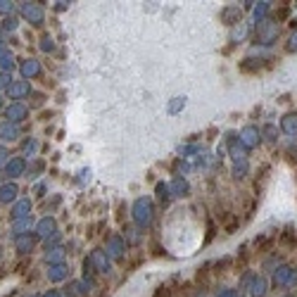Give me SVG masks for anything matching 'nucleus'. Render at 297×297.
<instances>
[{
    "mask_svg": "<svg viewBox=\"0 0 297 297\" xmlns=\"http://www.w3.org/2000/svg\"><path fill=\"white\" fill-rule=\"evenodd\" d=\"M0 138H3V141H17V138H19V129H17L12 121H8V124L0 126Z\"/></svg>",
    "mask_w": 297,
    "mask_h": 297,
    "instance_id": "9b49d317",
    "label": "nucleus"
},
{
    "mask_svg": "<svg viewBox=\"0 0 297 297\" xmlns=\"http://www.w3.org/2000/svg\"><path fill=\"white\" fill-rule=\"evenodd\" d=\"M31 209V200H22V202H17L15 207H12V219H24L26 217V211Z\"/></svg>",
    "mask_w": 297,
    "mask_h": 297,
    "instance_id": "a211bd4d",
    "label": "nucleus"
},
{
    "mask_svg": "<svg viewBox=\"0 0 297 297\" xmlns=\"http://www.w3.org/2000/svg\"><path fill=\"white\" fill-rule=\"evenodd\" d=\"M269 290V278L266 276H254L250 283V297H264Z\"/></svg>",
    "mask_w": 297,
    "mask_h": 297,
    "instance_id": "6e6552de",
    "label": "nucleus"
},
{
    "mask_svg": "<svg viewBox=\"0 0 297 297\" xmlns=\"http://www.w3.org/2000/svg\"><path fill=\"white\" fill-rule=\"evenodd\" d=\"M3 29H8V31H15V29H17V19H15V17H8V19H5V24H3Z\"/></svg>",
    "mask_w": 297,
    "mask_h": 297,
    "instance_id": "2f4dec72",
    "label": "nucleus"
},
{
    "mask_svg": "<svg viewBox=\"0 0 297 297\" xmlns=\"http://www.w3.org/2000/svg\"><path fill=\"white\" fill-rule=\"evenodd\" d=\"M22 172H24V162H22V159H12V162L8 164V169H5V174H8V176H19Z\"/></svg>",
    "mask_w": 297,
    "mask_h": 297,
    "instance_id": "412c9836",
    "label": "nucleus"
},
{
    "mask_svg": "<svg viewBox=\"0 0 297 297\" xmlns=\"http://www.w3.org/2000/svg\"><path fill=\"white\" fill-rule=\"evenodd\" d=\"M53 228H55V221L48 217V219H43V221L38 224V235H48L50 231H53Z\"/></svg>",
    "mask_w": 297,
    "mask_h": 297,
    "instance_id": "bb28decb",
    "label": "nucleus"
},
{
    "mask_svg": "<svg viewBox=\"0 0 297 297\" xmlns=\"http://www.w3.org/2000/svg\"><path fill=\"white\" fill-rule=\"evenodd\" d=\"M43 297H62V295H60L57 290H50V292H48V295H43Z\"/></svg>",
    "mask_w": 297,
    "mask_h": 297,
    "instance_id": "58836bf2",
    "label": "nucleus"
},
{
    "mask_svg": "<svg viewBox=\"0 0 297 297\" xmlns=\"http://www.w3.org/2000/svg\"><path fill=\"white\" fill-rule=\"evenodd\" d=\"M133 221L141 228L152 224V202H150L148 197H138L136 200V204H133Z\"/></svg>",
    "mask_w": 297,
    "mask_h": 297,
    "instance_id": "f03ea898",
    "label": "nucleus"
},
{
    "mask_svg": "<svg viewBox=\"0 0 297 297\" xmlns=\"http://www.w3.org/2000/svg\"><path fill=\"white\" fill-rule=\"evenodd\" d=\"M88 259L93 262V266H98V271H100V274H110V271H112L110 257H107V252H105V250H95Z\"/></svg>",
    "mask_w": 297,
    "mask_h": 297,
    "instance_id": "39448f33",
    "label": "nucleus"
},
{
    "mask_svg": "<svg viewBox=\"0 0 297 297\" xmlns=\"http://www.w3.org/2000/svg\"><path fill=\"white\" fill-rule=\"evenodd\" d=\"M217 297H238V290H233V288H226V290H221L219 295Z\"/></svg>",
    "mask_w": 297,
    "mask_h": 297,
    "instance_id": "72a5a7b5",
    "label": "nucleus"
},
{
    "mask_svg": "<svg viewBox=\"0 0 297 297\" xmlns=\"http://www.w3.org/2000/svg\"><path fill=\"white\" fill-rule=\"evenodd\" d=\"M15 67V60H12V55H0V71H8Z\"/></svg>",
    "mask_w": 297,
    "mask_h": 297,
    "instance_id": "c85d7f7f",
    "label": "nucleus"
},
{
    "mask_svg": "<svg viewBox=\"0 0 297 297\" xmlns=\"http://www.w3.org/2000/svg\"><path fill=\"white\" fill-rule=\"evenodd\" d=\"M0 107H3V95H0Z\"/></svg>",
    "mask_w": 297,
    "mask_h": 297,
    "instance_id": "79ce46f5",
    "label": "nucleus"
},
{
    "mask_svg": "<svg viewBox=\"0 0 297 297\" xmlns=\"http://www.w3.org/2000/svg\"><path fill=\"white\" fill-rule=\"evenodd\" d=\"M288 53H297V31L292 33L288 40Z\"/></svg>",
    "mask_w": 297,
    "mask_h": 297,
    "instance_id": "473e14b6",
    "label": "nucleus"
},
{
    "mask_svg": "<svg viewBox=\"0 0 297 297\" xmlns=\"http://www.w3.org/2000/svg\"><path fill=\"white\" fill-rule=\"evenodd\" d=\"M278 33H281V24L274 22V19H264L257 26V43L264 48L274 46L276 40H278Z\"/></svg>",
    "mask_w": 297,
    "mask_h": 297,
    "instance_id": "f257e3e1",
    "label": "nucleus"
},
{
    "mask_svg": "<svg viewBox=\"0 0 297 297\" xmlns=\"http://www.w3.org/2000/svg\"><path fill=\"white\" fill-rule=\"evenodd\" d=\"M188 193V183L186 181H174V186H172V195L181 197V195H186Z\"/></svg>",
    "mask_w": 297,
    "mask_h": 297,
    "instance_id": "a878e982",
    "label": "nucleus"
},
{
    "mask_svg": "<svg viewBox=\"0 0 297 297\" xmlns=\"http://www.w3.org/2000/svg\"><path fill=\"white\" fill-rule=\"evenodd\" d=\"M247 33H250V24L240 22V26H235V31H233V36H231V40H233V43H238V40H242Z\"/></svg>",
    "mask_w": 297,
    "mask_h": 297,
    "instance_id": "6ab92c4d",
    "label": "nucleus"
},
{
    "mask_svg": "<svg viewBox=\"0 0 297 297\" xmlns=\"http://www.w3.org/2000/svg\"><path fill=\"white\" fill-rule=\"evenodd\" d=\"M17 250L22 252V254L31 252L33 250V240H31V238H17Z\"/></svg>",
    "mask_w": 297,
    "mask_h": 297,
    "instance_id": "b1692460",
    "label": "nucleus"
},
{
    "mask_svg": "<svg viewBox=\"0 0 297 297\" xmlns=\"http://www.w3.org/2000/svg\"><path fill=\"white\" fill-rule=\"evenodd\" d=\"M221 19H224L228 26H235V24H240V22H235V19H240V8H235V5L226 8L224 12H221Z\"/></svg>",
    "mask_w": 297,
    "mask_h": 297,
    "instance_id": "f8f14e48",
    "label": "nucleus"
},
{
    "mask_svg": "<svg viewBox=\"0 0 297 297\" xmlns=\"http://www.w3.org/2000/svg\"><path fill=\"white\" fill-rule=\"evenodd\" d=\"M259 143H262V131H259L257 126H245L240 131V145L247 150V152L257 148Z\"/></svg>",
    "mask_w": 297,
    "mask_h": 297,
    "instance_id": "7ed1b4c3",
    "label": "nucleus"
},
{
    "mask_svg": "<svg viewBox=\"0 0 297 297\" xmlns=\"http://www.w3.org/2000/svg\"><path fill=\"white\" fill-rule=\"evenodd\" d=\"M107 252H110V257L121 259V257H124V252H126L124 240H121L119 235H112L110 240H107Z\"/></svg>",
    "mask_w": 297,
    "mask_h": 297,
    "instance_id": "1a4fd4ad",
    "label": "nucleus"
},
{
    "mask_svg": "<svg viewBox=\"0 0 297 297\" xmlns=\"http://www.w3.org/2000/svg\"><path fill=\"white\" fill-rule=\"evenodd\" d=\"M269 10H271V3H259L257 8H254V17H257L259 22H264L266 15H269Z\"/></svg>",
    "mask_w": 297,
    "mask_h": 297,
    "instance_id": "393cba45",
    "label": "nucleus"
},
{
    "mask_svg": "<svg viewBox=\"0 0 297 297\" xmlns=\"http://www.w3.org/2000/svg\"><path fill=\"white\" fill-rule=\"evenodd\" d=\"M91 283H86V281H76V283H71V290H74V295H78V297H86L88 292H91Z\"/></svg>",
    "mask_w": 297,
    "mask_h": 297,
    "instance_id": "4be33fe9",
    "label": "nucleus"
},
{
    "mask_svg": "<svg viewBox=\"0 0 297 297\" xmlns=\"http://www.w3.org/2000/svg\"><path fill=\"white\" fill-rule=\"evenodd\" d=\"M22 12H24V17H26L29 22H33V26H40V24H43V10H40L38 5L24 3V5H22Z\"/></svg>",
    "mask_w": 297,
    "mask_h": 297,
    "instance_id": "423d86ee",
    "label": "nucleus"
},
{
    "mask_svg": "<svg viewBox=\"0 0 297 297\" xmlns=\"http://www.w3.org/2000/svg\"><path fill=\"white\" fill-rule=\"evenodd\" d=\"M62 257H64V250L62 247H55V250H48V254H46V259L50 262V264L55 266V264H64L62 262Z\"/></svg>",
    "mask_w": 297,
    "mask_h": 297,
    "instance_id": "aec40b11",
    "label": "nucleus"
},
{
    "mask_svg": "<svg viewBox=\"0 0 297 297\" xmlns=\"http://www.w3.org/2000/svg\"><path fill=\"white\" fill-rule=\"evenodd\" d=\"M0 53H5V46H3V40H0Z\"/></svg>",
    "mask_w": 297,
    "mask_h": 297,
    "instance_id": "a19ab883",
    "label": "nucleus"
},
{
    "mask_svg": "<svg viewBox=\"0 0 297 297\" xmlns=\"http://www.w3.org/2000/svg\"><path fill=\"white\" fill-rule=\"evenodd\" d=\"M5 157H8V152H5V150L0 148V164H3V162H5Z\"/></svg>",
    "mask_w": 297,
    "mask_h": 297,
    "instance_id": "ea45409f",
    "label": "nucleus"
},
{
    "mask_svg": "<svg viewBox=\"0 0 297 297\" xmlns=\"http://www.w3.org/2000/svg\"><path fill=\"white\" fill-rule=\"evenodd\" d=\"M281 131L290 138H297V112H288L281 119Z\"/></svg>",
    "mask_w": 297,
    "mask_h": 297,
    "instance_id": "0eeeda50",
    "label": "nucleus"
},
{
    "mask_svg": "<svg viewBox=\"0 0 297 297\" xmlns=\"http://www.w3.org/2000/svg\"><path fill=\"white\" fill-rule=\"evenodd\" d=\"M40 48H43L46 53H50V50H55V40L50 38V36H43V40H40Z\"/></svg>",
    "mask_w": 297,
    "mask_h": 297,
    "instance_id": "7c9ffc66",
    "label": "nucleus"
},
{
    "mask_svg": "<svg viewBox=\"0 0 297 297\" xmlns=\"http://www.w3.org/2000/svg\"><path fill=\"white\" fill-rule=\"evenodd\" d=\"M295 266L283 264L278 269H274V283L278 288H292V278H295Z\"/></svg>",
    "mask_w": 297,
    "mask_h": 297,
    "instance_id": "20e7f679",
    "label": "nucleus"
},
{
    "mask_svg": "<svg viewBox=\"0 0 297 297\" xmlns=\"http://www.w3.org/2000/svg\"><path fill=\"white\" fill-rule=\"evenodd\" d=\"M8 119L10 121H15V124L17 121H24V119H26V107L19 105V102H15V105L8 110Z\"/></svg>",
    "mask_w": 297,
    "mask_h": 297,
    "instance_id": "ddd939ff",
    "label": "nucleus"
},
{
    "mask_svg": "<svg viewBox=\"0 0 297 297\" xmlns=\"http://www.w3.org/2000/svg\"><path fill=\"white\" fill-rule=\"evenodd\" d=\"M262 133L266 136V141H271V143H274V141H276V136H278L276 126H271V124H266V126H264V131H262Z\"/></svg>",
    "mask_w": 297,
    "mask_h": 297,
    "instance_id": "c756f323",
    "label": "nucleus"
},
{
    "mask_svg": "<svg viewBox=\"0 0 297 297\" xmlns=\"http://www.w3.org/2000/svg\"><path fill=\"white\" fill-rule=\"evenodd\" d=\"M22 74L26 78L29 76H38L40 74V64H38V60H24V64H22Z\"/></svg>",
    "mask_w": 297,
    "mask_h": 297,
    "instance_id": "f3484780",
    "label": "nucleus"
},
{
    "mask_svg": "<svg viewBox=\"0 0 297 297\" xmlns=\"http://www.w3.org/2000/svg\"><path fill=\"white\" fill-rule=\"evenodd\" d=\"M245 174H247V162H235L233 179H245Z\"/></svg>",
    "mask_w": 297,
    "mask_h": 297,
    "instance_id": "cd10ccee",
    "label": "nucleus"
},
{
    "mask_svg": "<svg viewBox=\"0 0 297 297\" xmlns=\"http://www.w3.org/2000/svg\"><path fill=\"white\" fill-rule=\"evenodd\" d=\"M181 105H183V100H181V98H176V102H174V105H172V112H176V110H179V107H181Z\"/></svg>",
    "mask_w": 297,
    "mask_h": 297,
    "instance_id": "4c0bfd02",
    "label": "nucleus"
},
{
    "mask_svg": "<svg viewBox=\"0 0 297 297\" xmlns=\"http://www.w3.org/2000/svg\"><path fill=\"white\" fill-rule=\"evenodd\" d=\"M8 83H10V76H8V74H0V88L8 86Z\"/></svg>",
    "mask_w": 297,
    "mask_h": 297,
    "instance_id": "e433bc0d",
    "label": "nucleus"
},
{
    "mask_svg": "<svg viewBox=\"0 0 297 297\" xmlns=\"http://www.w3.org/2000/svg\"><path fill=\"white\" fill-rule=\"evenodd\" d=\"M67 276H69L67 264H55V266H50V271H48V278H50V281H62Z\"/></svg>",
    "mask_w": 297,
    "mask_h": 297,
    "instance_id": "4468645a",
    "label": "nucleus"
},
{
    "mask_svg": "<svg viewBox=\"0 0 297 297\" xmlns=\"http://www.w3.org/2000/svg\"><path fill=\"white\" fill-rule=\"evenodd\" d=\"M31 226H33V219L31 217H24V219H19L15 226H12V233H15L17 238H22L26 231H31Z\"/></svg>",
    "mask_w": 297,
    "mask_h": 297,
    "instance_id": "dca6fc26",
    "label": "nucleus"
},
{
    "mask_svg": "<svg viewBox=\"0 0 297 297\" xmlns=\"http://www.w3.org/2000/svg\"><path fill=\"white\" fill-rule=\"evenodd\" d=\"M157 195H159L162 204H166L169 200H172V188L166 186V183H159V186H157Z\"/></svg>",
    "mask_w": 297,
    "mask_h": 297,
    "instance_id": "5701e85b",
    "label": "nucleus"
},
{
    "mask_svg": "<svg viewBox=\"0 0 297 297\" xmlns=\"http://www.w3.org/2000/svg\"><path fill=\"white\" fill-rule=\"evenodd\" d=\"M12 10V3H0V15H8Z\"/></svg>",
    "mask_w": 297,
    "mask_h": 297,
    "instance_id": "c9c22d12",
    "label": "nucleus"
},
{
    "mask_svg": "<svg viewBox=\"0 0 297 297\" xmlns=\"http://www.w3.org/2000/svg\"><path fill=\"white\" fill-rule=\"evenodd\" d=\"M8 93L12 95V98H24V95L31 93V86H29L26 81H17V83H10Z\"/></svg>",
    "mask_w": 297,
    "mask_h": 297,
    "instance_id": "9d476101",
    "label": "nucleus"
},
{
    "mask_svg": "<svg viewBox=\"0 0 297 297\" xmlns=\"http://www.w3.org/2000/svg\"><path fill=\"white\" fill-rule=\"evenodd\" d=\"M43 100H46V98H43L40 93H33V102H31V105H33V107H40V105H43Z\"/></svg>",
    "mask_w": 297,
    "mask_h": 297,
    "instance_id": "f704fd0d",
    "label": "nucleus"
},
{
    "mask_svg": "<svg viewBox=\"0 0 297 297\" xmlns=\"http://www.w3.org/2000/svg\"><path fill=\"white\" fill-rule=\"evenodd\" d=\"M17 193H19V188L15 183H8V186L0 188V202H12L17 200Z\"/></svg>",
    "mask_w": 297,
    "mask_h": 297,
    "instance_id": "2eb2a0df",
    "label": "nucleus"
}]
</instances>
